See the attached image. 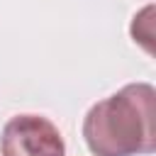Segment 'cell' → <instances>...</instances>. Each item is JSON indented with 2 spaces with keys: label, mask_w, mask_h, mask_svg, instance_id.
Wrapping results in <instances>:
<instances>
[{
  "label": "cell",
  "mask_w": 156,
  "mask_h": 156,
  "mask_svg": "<svg viewBox=\"0 0 156 156\" xmlns=\"http://www.w3.org/2000/svg\"><path fill=\"white\" fill-rule=\"evenodd\" d=\"M154 119V85L129 83L88 110L83 136L95 156H141L156 149Z\"/></svg>",
  "instance_id": "obj_1"
},
{
  "label": "cell",
  "mask_w": 156,
  "mask_h": 156,
  "mask_svg": "<svg viewBox=\"0 0 156 156\" xmlns=\"http://www.w3.org/2000/svg\"><path fill=\"white\" fill-rule=\"evenodd\" d=\"M2 156H66L58 127L41 115H15L0 136Z\"/></svg>",
  "instance_id": "obj_2"
}]
</instances>
